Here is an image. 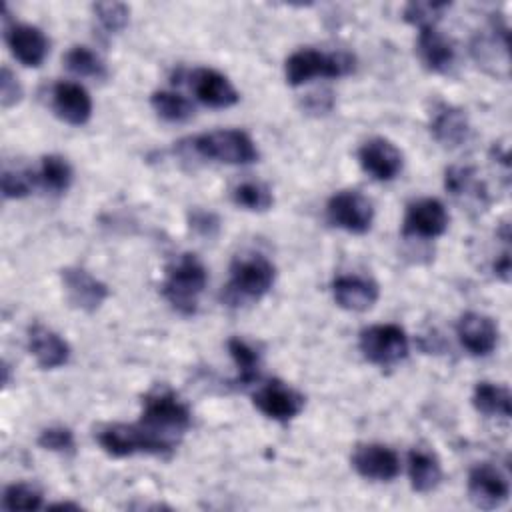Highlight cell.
I'll return each instance as SVG.
<instances>
[{"instance_id":"cell-1","label":"cell","mask_w":512,"mask_h":512,"mask_svg":"<svg viewBox=\"0 0 512 512\" xmlns=\"http://www.w3.org/2000/svg\"><path fill=\"white\" fill-rule=\"evenodd\" d=\"M274 278L276 268L264 254H238L230 264V280L222 292V298L230 306L260 300L272 288Z\"/></svg>"},{"instance_id":"cell-2","label":"cell","mask_w":512,"mask_h":512,"mask_svg":"<svg viewBox=\"0 0 512 512\" xmlns=\"http://www.w3.org/2000/svg\"><path fill=\"white\" fill-rule=\"evenodd\" d=\"M206 282H208L206 266L196 254L186 252V254H180L166 268L162 294L176 312L184 316H192L198 310V300L206 288Z\"/></svg>"},{"instance_id":"cell-3","label":"cell","mask_w":512,"mask_h":512,"mask_svg":"<svg viewBox=\"0 0 512 512\" xmlns=\"http://www.w3.org/2000/svg\"><path fill=\"white\" fill-rule=\"evenodd\" d=\"M100 448L114 456L126 458L132 454H156L164 456L174 450V440L166 438L144 424H110L98 432Z\"/></svg>"},{"instance_id":"cell-4","label":"cell","mask_w":512,"mask_h":512,"mask_svg":"<svg viewBox=\"0 0 512 512\" xmlns=\"http://www.w3.org/2000/svg\"><path fill=\"white\" fill-rule=\"evenodd\" d=\"M354 70V56L348 52H322L314 48H300L286 60L284 72L290 86H302L312 78H340Z\"/></svg>"},{"instance_id":"cell-5","label":"cell","mask_w":512,"mask_h":512,"mask_svg":"<svg viewBox=\"0 0 512 512\" xmlns=\"http://www.w3.org/2000/svg\"><path fill=\"white\" fill-rule=\"evenodd\" d=\"M192 422L190 408L166 386L154 388L142 400V418L140 424L146 428L172 438L182 434Z\"/></svg>"},{"instance_id":"cell-6","label":"cell","mask_w":512,"mask_h":512,"mask_svg":"<svg viewBox=\"0 0 512 512\" xmlns=\"http://www.w3.org/2000/svg\"><path fill=\"white\" fill-rule=\"evenodd\" d=\"M192 148L202 158L234 166L252 164L260 156L254 140L244 130L236 128L204 132L192 140Z\"/></svg>"},{"instance_id":"cell-7","label":"cell","mask_w":512,"mask_h":512,"mask_svg":"<svg viewBox=\"0 0 512 512\" xmlns=\"http://www.w3.org/2000/svg\"><path fill=\"white\" fill-rule=\"evenodd\" d=\"M360 352L376 366H394L408 354V336L398 324H374L360 332Z\"/></svg>"},{"instance_id":"cell-8","label":"cell","mask_w":512,"mask_h":512,"mask_svg":"<svg viewBox=\"0 0 512 512\" xmlns=\"http://www.w3.org/2000/svg\"><path fill=\"white\" fill-rule=\"evenodd\" d=\"M328 222L350 234H364L374 220L372 202L358 190H340L326 204Z\"/></svg>"},{"instance_id":"cell-9","label":"cell","mask_w":512,"mask_h":512,"mask_svg":"<svg viewBox=\"0 0 512 512\" xmlns=\"http://www.w3.org/2000/svg\"><path fill=\"white\" fill-rule=\"evenodd\" d=\"M510 496V482L506 474L490 464L482 462L468 472V498L480 510H494L502 506Z\"/></svg>"},{"instance_id":"cell-10","label":"cell","mask_w":512,"mask_h":512,"mask_svg":"<svg viewBox=\"0 0 512 512\" xmlns=\"http://www.w3.org/2000/svg\"><path fill=\"white\" fill-rule=\"evenodd\" d=\"M252 402L266 418L276 422H290L304 408V396L280 380H270L258 388Z\"/></svg>"},{"instance_id":"cell-11","label":"cell","mask_w":512,"mask_h":512,"mask_svg":"<svg viewBox=\"0 0 512 512\" xmlns=\"http://www.w3.org/2000/svg\"><path fill=\"white\" fill-rule=\"evenodd\" d=\"M60 278L68 302L82 312L98 310L108 298V286L80 266L62 268Z\"/></svg>"},{"instance_id":"cell-12","label":"cell","mask_w":512,"mask_h":512,"mask_svg":"<svg viewBox=\"0 0 512 512\" xmlns=\"http://www.w3.org/2000/svg\"><path fill=\"white\" fill-rule=\"evenodd\" d=\"M448 228V212L436 198H422L406 208L402 234L410 238H436Z\"/></svg>"},{"instance_id":"cell-13","label":"cell","mask_w":512,"mask_h":512,"mask_svg":"<svg viewBox=\"0 0 512 512\" xmlns=\"http://www.w3.org/2000/svg\"><path fill=\"white\" fill-rule=\"evenodd\" d=\"M362 170L378 182L394 180L402 170V152L386 138H370L358 150Z\"/></svg>"},{"instance_id":"cell-14","label":"cell","mask_w":512,"mask_h":512,"mask_svg":"<svg viewBox=\"0 0 512 512\" xmlns=\"http://www.w3.org/2000/svg\"><path fill=\"white\" fill-rule=\"evenodd\" d=\"M354 470L374 482H390L400 472L398 454L384 444H358L352 454Z\"/></svg>"},{"instance_id":"cell-15","label":"cell","mask_w":512,"mask_h":512,"mask_svg":"<svg viewBox=\"0 0 512 512\" xmlns=\"http://www.w3.org/2000/svg\"><path fill=\"white\" fill-rule=\"evenodd\" d=\"M456 336L472 356H488L498 344L496 322L480 312H466L456 324Z\"/></svg>"},{"instance_id":"cell-16","label":"cell","mask_w":512,"mask_h":512,"mask_svg":"<svg viewBox=\"0 0 512 512\" xmlns=\"http://www.w3.org/2000/svg\"><path fill=\"white\" fill-rule=\"evenodd\" d=\"M6 44L12 52V56L28 66V68H38L46 54H48V38L38 26L32 24H10L6 26Z\"/></svg>"},{"instance_id":"cell-17","label":"cell","mask_w":512,"mask_h":512,"mask_svg":"<svg viewBox=\"0 0 512 512\" xmlns=\"http://www.w3.org/2000/svg\"><path fill=\"white\" fill-rule=\"evenodd\" d=\"M52 108L66 124L82 126L92 116V98L84 86L62 80L52 88Z\"/></svg>"},{"instance_id":"cell-18","label":"cell","mask_w":512,"mask_h":512,"mask_svg":"<svg viewBox=\"0 0 512 512\" xmlns=\"http://www.w3.org/2000/svg\"><path fill=\"white\" fill-rule=\"evenodd\" d=\"M190 86L196 98L210 108H230L238 102L236 88L218 70L196 68L190 74Z\"/></svg>"},{"instance_id":"cell-19","label":"cell","mask_w":512,"mask_h":512,"mask_svg":"<svg viewBox=\"0 0 512 512\" xmlns=\"http://www.w3.org/2000/svg\"><path fill=\"white\" fill-rule=\"evenodd\" d=\"M332 294L340 308L348 312H366L376 304L380 290L378 284L370 278L344 274L332 282Z\"/></svg>"},{"instance_id":"cell-20","label":"cell","mask_w":512,"mask_h":512,"mask_svg":"<svg viewBox=\"0 0 512 512\" xmlns=\"http://www.w3.org/2000/svg\"><path fill=\"white\" fill-rule=\"evenodd\" d=\"M28 350L34 356L36 364L44 370L60 368L70 358L68 342L42 324H34L28 328Z\"/></svg>"},{"instance_id":"cell-21","label":"cell","mask_w":512,"mask_h":512,"mask_svg":"<svg viewBox=\"0 0 512 512\" xmlns=\"http://www.w3.org/2000/svg\"><path fill=\"white\" fill-rule=\"evenodd\" d=\"M416 52L424 68L430 72H448L456 58L452 40L444 36L436 26L420 28Z\"/></svg>"},{"instance_id":"cell-22","label":"cell","mask_w":512,"mask_h":512,"mask_svg":"<svg viewBox=\"0 0 512 512\" xmlns=\"http://www.w3.org/2000/svg\"><path fill=\"white\" fill-rule=\"evenodd\" d=\"M432 136L446 148L460 146L470 132L466 114L450 104H438L430 118Z\"/></svg>"},{"instance_id":"cell-23","label":"cell","mask_w":512,"mask_h":512,"mask_svg":"<svg viewBox=\"0 0 512 512\" xmlns=\"http://www.w3.org/2000/svg\"><path fill=\"white\" fill-rule=\"evenodd\" d=\"M408 476L414 492H432L442 480V466L438 456L428 448H412L408 454Z\"/></svg>"},{"instance_id":"cell-24","label":"cell","mask_w":512,"mask_h":512,"mask_svg":"<svg viewBox=\"0 0 512 512\" xmlns=\"http://www.w3.org/2000/svg\"><path fill=\"white\" fill-rule=\"evenodd\" d=\"M472 406L484 416L510 418L512 402L508 388L492 382H478L472 394Z\"/></svg>"},{"instance_id":"cell-25","label":"cell","mask_w":512,"mask_h":512,"mask_svg":"<svg viewBox=\"0 0 512 512\" xmlns=\"http://www.w3.org/2000/svg\"><path fill=\"white\" fill-rule=\"evenodd\" d=\"M228 352L238 370L236 382L242 386L256 382L260 376V352L240 336L228 340Z\"/></svg>"},{"instance_id":"cell-26","label":"cell","mask_w":512,"mask_h":512,"mask_svg":"<svg viewBox=\"0 0 512 512\" xmlns=\"http://www.w3.org/2000/svg\"><path fill=\"white\" fill-rule=\"evenodd\" d=\"M36 182L48 192L62 194L72 184V166L66 158L58 154H48L40 160V170L36 174Z\"/></svg>"},{"instance_id":"cell-27","label":"cell","mask_w":512,"mask_h":512,"mask_svg":"<svg viewBox=\"0 0 512 512\" xmlns=\"http://www.w3.org/2000/svg\"><path fill=\"white\" fill-rule=\"evenodd\" d=\"M150 104L154 112L166 122H186L194 116L192 102L178 92L158 90L150 96Z\"/></svg>"},{"instance_id":"cell-28","label":"cell","mask_w":512,"mask_h":512,"mask_svg":"<svg viewBox=\"0 0 512 512\" xmlns=\"http://www.w3.org/2000/svg\"><path fill=\"white\" fill-rule=\"evenodd\" d=\"M66 68L82 78H94V80H104L106 78V66L104 62L98 58V54H94L90 48L86 46H72L66 52L64 58Z\"/></svg>"},{"instance_id":"cell-29","label":"cell","mask_w":512,"mask_h":512,"mask_svg":"<svg viewBox=\"0 0 512 512\" xmlns=\"http://www.w3.org/2000/svg\"><path fill=\"white\" fill-rule=\"evenodd\" d=\"M232 200L236 206L250 210V212H266L272 204V192L268 190V186L254 182V180H246L242 184H238L232 190Z\"/></svg>"},{"instance_id":"cell-30","label":"cell","mask_w":512,"mask_h":512,"mask_svg":"<svg viewBox=\"0 0 512 512\" xmlns=\"http://www.w3.org/2000/svg\"><path fill=\"white\" fill-rule=\"evenodd\" d=\"M444 186L454 196H484L482 182H478L474 170L468 166H450L444 174Z\"/></svg>"},{"instance_id":"cell-31","label":"cell","mask_w":512,"mask_h":512,"mask_svg":"<svg viewBox=\"0 0 512 512\" xmlns=\"http://www.w3.org/2000/svg\"><path fill=\"white\" fill-rule=\"evenodd\" d=\"M4 510H36L42 506V492L28 482H14L4 488Z\"/></svg>"},{"instance_id":"cell-32","label":"cell","mask_w":512,"mask_h":512,"mask_svg":"<svg viewBox=\"0 0 512 512\" xmlns=\"http://www.w3.org/2000/svg\"><path fill=\"white\" fill-rule=\"evenodd\" d=\"M450 8V2H430V0H414L404 8V20L418 28L436 26L442 14Z\"/></svg>"},{"instance_id":"cell-33","label":"cell","mask_w":512,"mask_h":512,"mask_svg":"<svg viewBox=\"0 0 512 512\" xmlns=\"http://www.w3.org/2000/svg\"><path fill=\"white\" fill-rule=\"evenodd\" d=\"M92 10L96 14V20L108 34L124 30L130 18V8L122 2H96Z\"/></svg>"},{"instance_id":"cell-34","label":"cell","mask_w":512,"mask_h":512,"mask_svg":"<svg viewBox=\"0 0 512 512\" xmlns=\"http://www.w3.org/2000/svg\"><path fill=\"white\" fill-rule=\"evenodd\" d=\"M38 446L50 452H58V454H72L76 448V440L70 428L64 426H50L44 428L38 436Z\"/></svg>"},{"instance_id":"cell-35","label":"cell","mask_w":512,"mask_h":512,"mask_svg":"<svg viewBox=\"0 0 512 512\" xmlns=\"http://www.w3.org/2000/svg\"><path fill=\"white\" fill-rule=\"evenodd\" d=\"M36 176L22 170H4L2 172V194L4 198H24L32 192Z\"/></svg>"},{"instance_id":"cell-36","label":"cell","mask_w":512,"mask_h":512,"mask_svg":"<svg viewBox=\"0 0 512 512\" xmlns=\"http://www.w3.org/2000/svg\"><path fill=\"white\" fill-rule=\"evenodd\" d=\"M22 86L18 82V78L12 74V70L8 66H2L0 72V102L2 108H12L22 100Z\"/></svg>"},{"instance_id":"cell-37","label":"cell","mask_w":512,"mask_h":512,"mask_svg":"<svg viewBox=\"0 0 512 512\" xmlns=\"http://www.w3.org/2000/svg\"><path fill=\"white\" fill-rule=\"evenodd\" d=\"M188 222H190V228L202 238H214L220 230L218 216L212 214V212L200 210V208H196L188 214Z\"/></svg>"},{"instance_id":"cell-38","label":"cell","mask_w":512,"mask_h":512,"mask_svg":"<svg viewBox=\"0 0 512 512\" xmlns=\"http://www.w3.org/2000/svg\"><path fill=\"white\" fill-rule=\"evenodd\" d=\"M306 108L310 112H328L332 108V94L324 92V94H308L306 98Z\"/></svg>"},{"instance_id":"cell-39","label":"cell","mask_w":512,"mask_h":512,"mask_svg":"<svg viewBox=\"0 0 512 512\" xmlns=\"http://www.w3.org/2000/svg\"><path fill=\"white\" fill-rule=\"evenodd\" d=\"M494 274L498 278H502L504 282H508V278H510V254H508V250L504 254H500V258L494 262Z\"/></svg>"},{"instance_id":"cell-40","label":"cell","mask_w":512,"mask_h":512,"mask_svg":"<svg viewBox=\"0 0 512 512\" xmlns=\"http://www.w3.org/2000/svg\"><path fill=\"white\" fill-rule=\"evenodd\" d=\"M48 508H64V510L72 508V510H78L80 506H78V504H72V502H56V504H50Z\"/></svg>"}]
</instances>
